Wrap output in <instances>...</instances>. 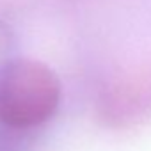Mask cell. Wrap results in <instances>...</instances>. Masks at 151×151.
I'll use <instances>...</instances> for the list:
<instances>
[{
  "mask_svg": "<svg viewBox=\"0 0 151 151\" xmlns=\"http://www.w3.org/2000/svg\"><path fill=\"white\" fill-rule=\"evenodd\" d=\"M60 100L55 73L41 62L18 59L0 68V121L13 128L45 123Z\"/></svg>",
  "mask_w": 151,
  "mask_h": 151,
  "instance_id": "6da1fadb",
  "label": "cell"
}]
</instances>
